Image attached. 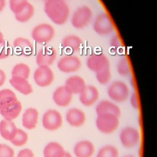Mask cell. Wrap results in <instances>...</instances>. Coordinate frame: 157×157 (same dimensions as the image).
<instances>
[{
    "label": "cell",
    "instance_id": "obj_32",
    "mask_svg": "<svg viewBox=\"0 0 157 157\" xmlns=\"http://www.w3.org/2000/svg\"><path fill=\"white\" fill-rule=\"evenodd\" d=\"M117 70L118 73L121 76H127L129 74L130 66L126 58H122L118 61L117 66Z\"/></svg>",
    "mask_w": 157,
    "mask_h": 157
},
{
    "label": "cell",
    "instance_id": "obj_10",
    "mask_svg": "<svg viewBox=\"0 0 157 157\" xmlns=\"http://www.w3.org/2000/svg\"><path fill=\"white\" fill-rule=\"evenodd\" d=\"M120 139L124 148H132L138 144L140 140V134L135 128L128 126L121 131Z\"/></svg>",
    "mask_w": 157,
    "mask_h": 157
},
{
    "label": "cell",
    "instance_id": "obj_27",
    "mask_svg": "<svg viewBox=\"0 0 157 157\" xmlns=\"http://www.w3.org/2000/svg\"><path fill=\"white\" fill-rule=\"evenodd\" d=\"M22 109L21 104L17 101L12 106L4 110H0V114L7 120L12 121L18 117Z\"/></svg>",
    "mask_w": 157,
    "mask_h": 157
},
{
    "label": "cell",
    "instance_id": "obj_40",
    "mask_svg": "<svg viewBox=\"0 0 157 157\" xmlns=\"http://www.w3.org/2000/svg\"><path fill=\"white\" fill-rule=\"evenodd\" d=\"M6 0H0V13L4 9L5 6H6Z\"/></svg>",
    "mask_w": 157,
    "mask_h": 157
},
{
    "label": "cell",
    "instance_id": "obj_15",
    "mask_svg": "<svg viewBox=\"0 0 157 157\" xmlns=\"http://www.w3.org/2000/svg\"><path fill=\"white\" fill-rule=\"evenodd\" d=\"M72 96L64 85H63L58 86L54 91L53 99L57 105L59 107H66L71 103Z\"/></svg>",
    "mask_w": 157,
    "mask_h": 157
},
{
    "label": "cell",
    "instance_id": "obj_13",
    "mask_svg": "<svg viewBox=\"0 0 157 157\" xmlns=\"http://www.w3.org/2000/svg\"><path fill=\"white\" fill-rule=\"evenodd\" d=\"M99 93L98 88L93 85H86L79 94V100L85 106L93 105L98 99Z\"/></svg>",
    "mask_w": 157,
    "mask_h": 157
},
{
    "label": "cell",
    "instance_id": "obj_25",
    "mask_svg": "<svg viewBox=\"0 0 157 157\" xmlns=\"http://www.w3.org/2000/svg\"><path fill=\"white\" fill-rule=\"evenodd\" d=\"M65 153L63 147L56 142L47 144L43 151L44 157H64Z\"/></svg>",
    "mask_w": 157,
    "mask_h": 157
},
{
    "label": "cell",
    "instance_id": "obj_20",
    "mask_svg": "<svg viewBox=\"0 0 157 157\" xmlns=\"http://www.w3.org/2000/svg\"><path fill=\"white\" fill-rule=\"evenodd\" d=\"M39 118L38 110L33 107L27 109L22 118V124L28 129H33L36 127Z\"/></svg>",
    "mask_w": 157,
    "mask_h": 157
},
{
    "label": "cell",
    "instance_id": "obj_9",
    "mask_svg": "<svg viewBox=\"0 0 157 157\" xmlns=\"http://www.w3.org/2000/svg\"><path fill=\"white\" fill-rule=\"evenodd\" d=\"M43 127L48 131H55L63 124V117L59 112L55 109L47 110L42 117Z\"/></svg>",
    "mask_w": 157,
    "mask_h": 157
},
{
    "label": "cell",
    "instance_id": "obj_5",
    "mask_svg": "<svg viewBox=\"0 0 157 157\" xmlns=\"http://www.w3.org/2000/svg\"><path fill=\"white\" fill-rule=\"evenodd\" d=\"M129 90L128 85L122 81L113 82L108 87L107 94L109 97L117 102L125 101L129 96Z\"/></svg>",
    "mask_w": 157,
    "mask_h": 157
},
{
    "label": "cell",
    "instance_id": "obj_30",
    "mask_svg": "<svg viewBox=\"0 0 157 157\" xmlns=\"http://www.w3.org/2000/svg\"><path fill=\"white\" fill-rule=\"evenodd\" d=\"M96 78L101 85H107L111 78L110 66L105 67L96 72Z\"/></svg>",
    "mask_w": 157,
    "mask_h": 157
},
{
    "label": "cell",
    "instance_id": "obj_19",
    "mask_svg": "<svg viewBox=\"0 0 157 157\" xmlns=\"http://www.w3.org/2000/svg\"><path fill=\"white\" fill-rule=\"evenodd\" d=\"M82 39L75 34H69L63 37L61 45L63 48L72 52L79 51L82 46Z\"/></svg>",
    "mask_w": 157,
    "mask_h": 157
},
{
    "label": "cell",
    "instance_id": "obj_38",
    "mask_svg": "<svg viewBox=\"0 0 157 157\" xmlns=\"http://www.w3.org/2000/svg\"><path fill=\"white\" fill-rule=\"evenodd\" d=\"M130 101H131V105L134 109H138L139 108V102H138L137 96V94H136V93H133L131 94Z\"/></svg>",
    "mask_w": 157,
    "mask_h": 157
},
{
    "label": "cell",
    "instance_id": "obj_39",
    "mask_svg": "<svg viewBox=\"0 0 157 157\" xmlns=\"http://www.w3.org/2000/svg\"><path fill=\"white\" fill-rule=\"evenodd\" d=\"M6 79V75L5 72L0 69V86H2Z\"/></svg>",
    "mask_w": 157,
    "mask_h": 157
},
{
    "label": "cell",
    "instance_id": "obj_33",
    "mask_svg": "<svg viewBox=\"0 0 157 157\" xmlns=\"http://www.w3.org/2000/svg\"><path fill=\"white\" fill-rule=\"evenodd\" d=\"M28 2V0H9L10 9L14 14H16L19 12Z\"/></svg>",
    "mask_w": 157,
    "mask_h": 157
},
{
    "label": "cell",
    "instance_id": "obj_6",
    "mask_svg": "<svg viewBox=\"0 0 157 157\" xmlns=\"http://www.w3.org/2000/svg\"><path fill=\"white\" fill-rule=\"evenodd\" d=\"M93 29L99 36H107L113 32L114 27L109 16L102 12L95 17L93 24Z\"/></svg>",
    "mask_w": 157,
    "mask_h": 157
},
{
    "label": "cell",
    "instance_id": "obj_22",
    "mask_svg": "<svg viewBox=\"0 0 157 157\" xmlns=\"http://www.w3.org/2000/svg\"><path fill=\"white\" fill-rule=\"evenodd\" d=\"M96 112L98 115L112 114L118 117L121 113V110L119 107L108 100H103L101 101L96 106Z\"/></svg>",
    "mask_w": 157,
    "mask_h": 157
},
{
    "label": "cell",
    "instance_id": "obj_12",
    "mask_svg": "<svg viewBox=\"0 0 157 157\" xmlns=\"http://www.w3.org/2000/svg\"><path fill=\"white\" fill-rule=\"evenodd\" d=\"M86 66L90 70L96 73L105 67L110 66V61L104 53H93L88 57Z\"/></svg>",
    "mask_w": 157,
    "mask_h": 157
},
{
    "label": "cell",
    "instance_id": "obj_3",
    "mask_svg": "<svg viewBox=\"0 0 157 157\" xmlns=\"http://www.w3.org/2000/svg\"><path fill=\"white\" fill-rule=\"evenodd\" d=\"M93 17L91 9L86 5L77 8L71 17V24L74 28L82 29L85 28L91 21Z\"/></svg>",
    "mask_w": 157,
    "mask_h": 157
},
{
    "label": "cell",
    "instance_id": "obj_8",
    "mask_svg": "<svg viewBox=\"0 0 157 157\" xmlns=\"http://www.w3.org/2000/svg\"><path fill=\"white\" fill-rule=\"evenodd\" d=\"M82 62L79 57L74 55L62 56L57 63L58 69L64 73H72L80 69Z\"/></svg>",
    "mask_w": 157,
    "mask_h": 157
},
{
    "label": "cell",
    "instance_id": "obj_28",
    "mask_svg": "<svg viewBox=\"0 0 157 157\" xmlns=\"http://www.w3.org/2000/svg\"><path fill=\"white\" fill-rule=\"evenodd\" d=\"M31 72L30 67L25 63H18L14 66L12 71L13 77H19L28 79Z\"/></svg>",
    "mask_w": 157,
    "mask_h": 157
},
{
    "label": "cell",
    "instance_id": "obj_41",
    "mask_svg": "<svg viewBox=\"0 0 157 157\" xmlns=\"http://www.w3.org/2000/svg\"><path fill=\"white\" fill-rule=\"evenodd\" d=\"M4 41H5V40H4V39L3 34L2 33L1 31H0V44H2Z\"/></svg>",
    "mask_w": 157,
    "mask_h": 157
},
{
    "label": "cell",
    "instance_id": "obj_16",
    "mask_svg": "<svg viewBox=\"0 0 157 157\" xmlns=\"http://www.w3.org/2000/svg\"><path fill=\"white\" fill-rule=\"evenodd\" d=\"M67 122L73 127H80L83 125L86 120V116L83 110L78 108H71L66 114Z\"/></svg>",
    "mask_w": 157,
    "mask_h": 157
},
{
    "label": "cell",
    "instance_id": "obj_36",
    "mask_svg": "<svg viewBox=\"0 0 157 157\" xmlns=\"http://www.w3.org/2000/svg\"><path fill=\"white\" fill-rule=\"evenodd\" d=\"M110 45L111 48L114 52H117L118 50L121 49L122 44L120 38L118 34H114L110 40Z\"/></svg>",
    "mask_w": 157,
    "mask_h": 157
},
{
    "label": "cell",
    "instance_id": "obj_21",
    "mask_svg": "<svg viewBox=\"0 0 157 157\" xmlns=\"http://www.w3.org/2000/svg\"><path fill=\"white\" fill-rule=\"evenodd\" d=\"M9 82L16 90L24 95L30 94L33 91V87L28 79L12 76L10 79Z\"/></svg>",
    "mask_w": 157,
    "mask_h": 157
},
{
    "label": "cell",
    "instance_id": "obj_1",
    "mask_svg": "<svg viewBox=\"0 0 157 157\" xmlns=\"http://www.w3.org/2000/svg\"><path fill=\"white\" fill-rule=\"evenodd\" d=\"M44 10L56 25L65 24L70 17V8L65 0H44Z\"/></svg>",
    "mask_w": 157,
    "mask_h": 157
},
{
    "label": "cell",
    "instance_id": "obj_24",
    "mask_svg": "<svg viewBox=\"0 0 157 157\" xmlns=\"http://www.w3.org/2000/svg\"><path fill=\"white\" fill-rule=\"evenodd\" d=\"M17 101L16 94L11 90L4 89L0 91V110L8 109Z\"/></svg>",
    "mask_w": 157,
    "mask_h": 157
},
{
    "label": "cell",
    "instance_id": "obj_35",
    "mask_svg": "<svg viewBox=\"0 0 157 157\" xmlns=\"http://www.w3.org/2000/svg\"><path fill=\"white\" fill-rule=\"evenodd\" d=\"M15 152L12 148L6 144H0V157H14Z\"/></svg>",
    "mask_w": 157,
    "mask_h": 157
},
{
    "label": "cell",
    "instance_id": "obj_17",
    "mask_svg": "<svg viewBox=\"0 0 157 157\" xmlns=\"http://www.w3.org/2000/svg\"><path fill=\"white\" fill-rule=\"evenodd\" d=\"M94 145L87 140L78 142L74 148L76 157H91L94 153Z\"/></svg>",
    "mask_w": 157,
    "mask_h": 157
},
{
    "label": "cell",
    "instance_id": "obj_2",
    "mask_svg": "<svg viewBox=\"0 0 157 157\" xmlns=\"http://www.w3.org/2000/svg\"><path fill=\"white\" fill-rule=\"evenodd\" d=\"M55 36L54 27L47 23H42L36 25L32 30L31 37L38 44H46L49 43Z\"/></svg>",
    "mask_w": 157,
    "mask_h": 157
},
{
    "label": "cell",
    "instance_id": "obj_43",
    "mask_svg": "<svg viewBox=\"0 0 157 157\" xmlns=\"http://www.w3.org/2000/svg\"><path fill=\"white\" fill-rule=\"evenodd\" d=\"M124 157H135V156L133 155H126Z\"/></svg>",
    "mask_w": 157,
    "mask_h": 157
},
{
    "label": "cell",
    "instance_id": "obj_18",
    "mask_svg": "<svg viewBox=\"0 0 157 157\" xmlns=\"http://www.w3.org/2000/svg\"><path fill=\"white\" fill-rule=\"evenodd\" d=\"M13 45L18 53L25 56H29L33 52V45L27 38L22 37L16 38L13 41Z\"/></svg>",
    "mask_w": 157,
    "mask_h": 157
},
{
    "label": "cell",
    "instance_id": "obj_23",
    "mask_svg": "<svg viewBox=\"0 0 157 157\" xmlns=\"http://www.w3.org/2000/svg\"><path fill=\"white\" fill-rule=\"evenodd\" d=\"M17 128L12 121L2 120L0 122V134L6 140H11L16 135Z\"/></svg>",
    "mask_w": 157,
    "mask_h": 157
},
{
    "label": "cell",
    "instance_id": "obj_42",
    "mask_svg": "<svg viewBox=\"0 0 157 157\" xmlns=\"http://www.w3.org/2000/svg\"><path fill=\"white\" fill-rule=\"evenodd\" d=\"M64 157H73V156H72V155H71L69 152L66 151V153H65V154H64Z\"/></svg>",
    "mask_w": 157,
    "mask_h": 157
},
{
    "label": "cell",
    "instance_id": "obj_26",
    "mask_svg": "<svg viewBox=\"0 0 157 157\" xmlns=\"http://www.w3.org/2000/svg\"><path fill=\"white\" fill-rule=\"evenodd\" d=\"M34 7L32 4L28 2L19 12L15 14V17L18 21L25 23L31 20L34 14Z\"/></svg>",
    "mask_w": 157,
    "mask_h": 157
},
{
    "label": "cell",
    "instance_id": "obj_29",
    "mask_svg": "<svg viewBox=\"0 0 157 157\" xmlns=\"http://www.w3.org/2000/svg\"><path fill=\"white\" fill-rule=\"evenodd\" d=\"M118 149L111 145L102 147L98 151L96 157H118Z\"/></svg>",
    "mask_w": 157,
    "mask_h": 157
},
{
    "label": "cell",
    "instance_id": "obj_14",
    "mask_svg": "<svg viewBox=\"0 0 157 157\" xmlns=\"http://www.w3.org/2000/svg\"><path fill=\"white\" fill-rule=\"evenodd\" d=\"M86 86L85 80L80 75H74L68 77L64 86L73 95L80 94Z\"/></svg>",
    "mask_w": 157,
    "mask_h": 157
},
{
    "label": "cell",
    "instance_id": "obj_34",
    "mask_svg": "<svg viewBox=\"0 0 157 157\" xmlns=\"http://www.w3.org/2000/svg\"><path fill=\"white\" fill-rule=\"evenodd\" d=\"M11 53V47L8 41L5 40L0 44V59H5L10 56Z\"/></svg>",
    "mask_w": 157,
    "mask_h": 157
},
{
    "label": "cell",
    "instance_id": "obj_7",
    "mask_svg": "<svg viewBox=\"0 0 157 157\" xmlns=\"http://www.w3.org/2000/svg\"><path fill=\"white\" fill-rule=\"evenodd\" d=\"M33 78L37 85L40 87H47L54 81L55 74L50 66H38L34 72Z\"/></svg>",
    "mask_w": 157,
    "mask_h": 157
},
{
    "label": "cell",
    "instance_id": "obj_37",
    "mask_svg": "<svg viewBox=\"0 0 157 157\" xmlns=\"http://www.w3.org/2000/svg\"><path fill=\"white\" fill-rule=\"evenodd\" d=\"M17 157H34V155L31 150L25 148L18 152Z\"/></svg>",
    "mask_w": 157,
    "mask_h": 157
},
{
    "label": "cell",
    "instance_id": "obj_11",
    "mask_svg": "<svg viewBox=\"0 0 157 157\" xmlns=\"http://www.w3.org/2000/svg\"><path fill=\"white\" fill-rule=\"evenodd\" d=\"M56 56L57 52L53 47L44 46L37 53L36 63L38 66H50L55 62Z\"/></svg>",
    "mask_w": 157,
    "mask_h": 157
},
{
    "label": "cell",
    "instance_id": "obj_31",
    "mask_svg": "<svg viewBox=\"0 0 157 157\" xmlns=\"http://www.w3.org/2000/svg\"><path fill=\"white\" fill-rule=\"evenodd\" d=\"M28 139V136L27 133L21 129H17L16 135L10 140V142L17 147H21L26 144Z\"/></svg>",
    "mask_w": 157,
    "mask_h": 157
},
{
    "label": "cell",
    "instance_id": "obj_4",
    "mask_svg": "<svg viewBox=\"0 0 157 157\" xmlns=\"http://www.w3.org/2000/svg\"><path fill=\"white\" fill-rule=\"evenodd\" d=\"M120 123L118 117L112 114L98 115L96 124L98 130L104 134H110L114 132Z\"/></svg>",
    "mask_w": 157,
    "mask_h": 157
}]
</instances>
